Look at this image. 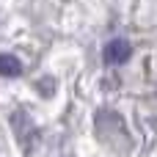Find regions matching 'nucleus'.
I'll use <instances>...</instances> for the list:
<instances>
[{
	"label": "nucleus",
	"instance_id": "nucleus-1",
	"mask_svg": "<svg viewBox=\"0 0 157 157\" xmlns=\"http://www.w3.org/2000/svg\"><path fill=\"white\" fill-rule=\"evenodd\" d=\"M130 55H132V47H130L127 39H110V41L105 44V50H102V58H105V63H110V66H119V63L130 61Z\"/></svg>",
	"mask_w": 157,
	"mask_h": 157
},
{
	"label": "nucleus",
	"instance_id": "nucleus-2",
	"mask_svg": "<svg viewBox=\"0 0 157 157\" xmlns=\"http://www.w3.org/2000/svg\"><path fill=\"white\" fill-rule=\"evenodd\" d=\"M22 75V63L17 55L0 52V77H19Z\"/></svg>",
	"mask_w": 157,
	"mask_h": 157
}]
</instances>
